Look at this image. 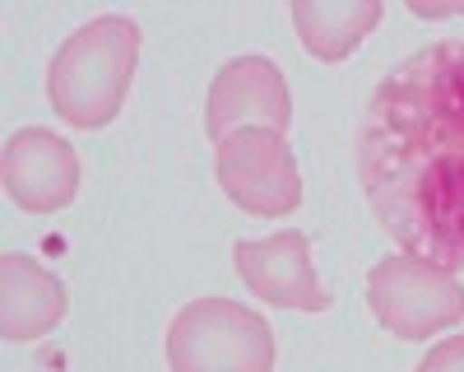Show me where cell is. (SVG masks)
Returning a JSON list of instances; mask_svg holds the SVG:
<instances>
[{
	"mask_svg": "<svg viewBox=\"0 0 464 372\" xmlns=\"http://www.w3.org/2000/svg\"><path fill=\"white\" fill-rule=\"evenodd\" d=\"M232 270L242 284L275 308L288 312H330V289L316 279L312 266V238L302 229H284L260 242H237L232 247Z\"/></svg>",
	"mask_w": 464,
	"mask_h": 372,
	"instance_id": "obj_7",
	"label": "cell"
},
{
	"mask_svg": "<svg viewBox=\"0 0 464 372\" xmlns=\"http://www.w3.org/2000/svg\"><path fill=\"white\" fill-rule=\"evenodd\" d=\"M372 317L400 340H428L464 321V284L418 256H385L367 270Z\"/></svg>",
	"mask_w": 464,
	"mask_h": 372,
	"instance_id": "obj_4",
	"label": "cell"
},
{
	"mask_svg": "<svg viewBox=\"0 0 464 372\" xmlns=\"http://www.w3.org/2000/svg\"><path fill=\"white\" fill-rule=\"evenodd\" d=\"M65 284L24 251L0 256V335L10 345H33L65 321Z\"/></svg>",
	"mask_w": 464,
	"mask_h": 372,
	"instance_id": "obj_9",
	"label": "cell"
},
{
	"mask_svg": "<svg viewBox=\"0 0 464 372\" xmlns=\"http://www.w3.org/2000/svg\"><path fill=\"white\" fill-rule=\"evenodd\" d=\"M172 372H275V330L269 321L232 298L205 293L168 326Z\"/></svg>",
	"mask_w": 464,
	"mask_h": 372,
	"instance_id": "obj_3",
	"label": "cell"
},
{
	"mask_svg": "<svg viewBox=\"0 0 464 372\" xmlns=\"http://www.w3.org/2000/svg\"><path fill=\"white\" fill-rule=\"evenodd\" d=\"M293 122V98L284 84V70L269 56H232L218 65L209 98H205V131L209 140H227L232 131H288Z\"/></svg>",
	"mask_w": 464,
	"mask_h": 372,
	"instance_id": "obj_6",
	"label": "cell"
},
{
	"mask_svg": "<svg viewBox=\"0 0 464 372\" xmlns=\"http://www.w3.org/2000/svg\"><path fill=\"white\" fill-rule=\"evenodd\" d=\"M5 196L28 214H56L80 196V154L47 126H24L5 140Z\"/></svg>",
	"mask_w": 464,
	"mask_h": 372,
	"instance_id": "obj_8",
	"label": "cell"
},
{
	"mask_svg": "<svg viewBox=\"0 0 464 372\" xmlns=\"http://www.w3.org/2000/svg\"><path fill=\"white\" fill-rule=\"evenodd\" d=\"M381 15H385L381 0H297L293 28L302 37L306 56L334 65V61H348L367 43Z\"/></svg>",
	"mask_w": 464,
	"mask_h": 372,
	"instance_id": "obj_10",
	"label": "cell"
},
{
	"mask_svg": "<svg viewBox=\"0 0 464 372\" xmlns=\"http://www.w3.org/2000/svg\"><path fill=\"white\" fill-rule=\"evenodd\" d=\"M358 181L381 229L409 256L464 266V43L400 61L358 122Z\"/></svg>",
	"mask_w": 464,
	"mask_h": 372,
	"instance_id": "obj_1",
	"label": "cell"
},
{
	"mask_svg": "<svg viewBox=\"0 0 464 372\" xmlns=\"http://www.w3.org/2000/svg\"><path fill=\"white\" fill-rule=\"evenodd\" d=\"M418 372H464V335H450V340H441L437 349L422 354Z\"/></svg>",
	"mask_w": 464,
	"mask_h": 372,
	"instance_id": "obj_11",
	"label": "cell"
},
{
	"mask_svg": "<svg viewBox=\"0 0 464 372\" xmlns=\"http://www.w3.org/2000/svg\"><path fill=\"white\" fill-rule=\"evenodd\" d=\"M144 33L130 15H98L80 24L47 70V98L74 131H102L121 117Z\"/></svg>",
	"mask_w": 464,
	"mask_h": 372,
	"instance_id": "obj_2",
	"label": "cell"
},
{
	"mask_svg": "<svg viewBox=\"0 0 464 372\" xmlns=\"http://www.w3.org/2000/svg\"><path fill=\"white\" fill-rule=\"evenodd\" d=\"M409 15H418V19H455V15H464V0H455V5H432V0H409Z\"/></svg>",
	"mask_w": 464,
	"mask_h": 372,
	"instance_id": "obj_12",
	"label": "cell"
},
{
	"mask_svg": "<svg viewBox=\"0 0 464 372\" xmlns=\"http://www.w3.org/2000/svg\"><path fill=\"white\" fill-rule=\"evenodd\" d=\"M214 172L223 196L242 214L284 219L302 205V172L279 131H232L214 144Z\"/></svg>",
	"mask_w": 464,
	"mask_h": 372,
	"instance_id": "obj_5",
	"label": "cell"
}]
</instances>
